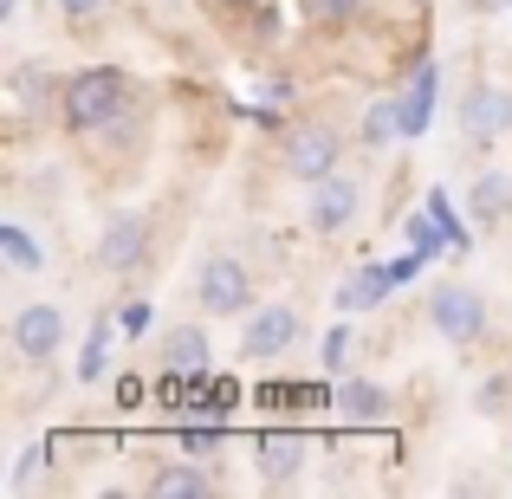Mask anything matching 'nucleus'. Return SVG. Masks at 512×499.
I'll return each instance as SVG.
<instances>
[{
	"instance_id": "1",
	"label": "nucleus",
	"mask_w": 512,
	"mask_h": 499,
	"mask_svg": "<svg viewBox=\"0 0 512 499\" xmlns=\"http://www.w3.org/2000/svg\"><path fill=\"white\" fill-rule=\"evenodd\" d=\"M124 111H130V78L111 72V65H91V72L65 78V91H59L65 130H104V124H117Z\"/></svg>"
},
{
	"instance_id": "2",
	"label": "nucleus",
	"mask_w": 512,
	"mask_h": 499,
	"mask_svg": "<svg viewBox=\"0 0 512 499\" xmlns=\"http://www.w3.org/2000/svg\"><path fill=\"white\" fill-rule=\"evenodd\" d=\"M428 325H435L448 344H480L487 337V299L474 286H435L428 292Z\"/></svg>"
},
{
	"instance_id": "3",
	"label": "nucleus",
	"mask_w": 512,
	"mask_h": 499,
	"mask_svg": "<svg viewBox=\"0 0 512 499\" xmlns=\"http://www.w3.org/2000/svg\"><path fill=\"white\" fill-rule=\"evenodd\" d=\"M195 299L208 305L214 318H240V312L253 305L247 266H240L234 253H208V260H201V273H195Z\"/></svg>"
},
{
	"instance_id": "4",
	"label": "nucleus",
	"mask_w": 512,
	"mask_h": 499,
	"mask_svg": "<svg viewBox=\"0 0 512 499\" xmlns=\"http://www.w3.org/2000/svg\"><path fill=\"white\" fill-rule=\"evenodd\" d=\"M143 253H150V214H111V221L98 227V266L104 273H137Z\"/></svg>"
},
{
	"instance_id": "5",
	"label": "nucleus",
	"mask_w": 512,
	"mask_h": 499,
	"mask_svg": "<svg viewBox=\"0 0 512 499\" xmlns=\"http://www.w3.org/2000/svg\"><path fill=\"white\" fill-rule=\"evenodd\" d=\"M357 208H363V182L357 175H325V182H312L305 227H312V234H338V227L357 221Z\"/></svg>"
},
{
	"instance_id": "6",
	"label": "nucleus",
	"mask_w": 512,
	"mask_h": 499,
	"mask_svg": "<svg viewBox=\"0 0 512 499\" xmlns=\"http://www.w3.org/2000/svg\"><path fill=\"white\" fill-rule=\"evenodd\" d=\"M338 156H344V143H338L331 124H299L286 137V169L299 175V182H325V175H338Z\"/></svg>"
},
{
	"instance_id": "7",
	"label": "nucleus",
	"mask_w": 512,
	"mask_h": 499,
	"mask_svg": "<svg viewBox=\"0 0 512 499\" xmlns=\"http://www.w3.org/2000/svg\"><path fill=\"white\" fill-rule=\"evenodd\" d=\"M7 337H13V350H20L26 363H46L52 350H59V337H65V312L52 299H33V305H20V312H13Z\"/></svg>"
},
{
	"instance_id": "8",
	"label": "nucleus",
	"mask_w": 512,
	"mask_h": 499,
	"mask_svg": "<svg viewBox=\"0 0 512 499\" xmlns=\"http://www.w3.org/2000/svg\"><path fill=\"white\" fill-rule=\"evenodd\" d=\"M506 130H512V91L506 85H467V98H461V137L500 143Z\"/></svg>"
},
{
	"instance_id": "9",
	"label": "nucleus",
	"mask_w": 512,
	"mask_h": 499,
	"mask_svg": "<svg viewBox=\"0 0 512 499\" xmlns=\"http://www.w3.org/2000/svg\"><path fill=\"white\" fill-rule=\"evenodd\" d=\"M253 454H260L266 487H292V480H299V467L312 461V441H305L299 428H273V435L253 441Z\"/></svg>"
},
{
	"instance_id": "10",
	"label": "nucleus",
	"mask_w": 512,
	"mask_h": 499,
	"mask_svg": "<svg viewBox=\"0 0 512 499\" xmlns=\"http://www.w3.org/2000/svg\"><path fill=\"white\" fill-rule=\"evenodd\" d=\"M286 344H299V312L292 305H260V318H247V337H240V357H279Z\"/></svg>"
},
{
	"instance_id": "11",
	"label": "nucleus",
	"mask_w": 512,
	"mask_h": 499,
	"mask_svg": "<svg viewBox=\"0 0 512 499\" xmlns=\"http://www.w3.org/2000/svg\"><path fill=\"white\" fill-rule=\"evenodd\" d=\"M156 357H163L169 376H201L214 350H208V331H201V325H169L163 344H156Z\"/></svg>"
},
{
	"instance_id": "12",
	"label": "nucleus",
	"mask_w": 512,
	"mask_h": 499,
	"mask_svg": "<svg viewBox=\"0 0 512 499\" xmlns=\"http://www.w3.org/2000/svg\"><path fill=\"white\" fill-rule=\"evenodd\" d=\"M467 208H474V221H480V227L506 221V214H512V175L487 169V175H480L474 188H467Z\"/></svg>"
},
{
	"instance_id": "13",
	"label": "nucleus",
	"mask_w": 512,
	"mask_h": 499,
	"mask_svg": "<svg viewBox=\"0 0 512 499\" xmlns=\"http://www.w3.org/2000/svg\"><path fill=\"white\" fill-rule=\"evenodd\" d=\"M383 292H389L383 266H357V273L338 286V312H370V305H383Z\"/></svg>"
},
{
	"instance_id": "14",
	"label": "nucleus",
	"mask_w": 512,
	"mask_h": 499,
	"mask_svg": "<svg viewBox=\"0 0 512 499\" xmlns=\"http://www.w3.org/2000/svg\"><path fill=\"white\" fill-rule=\"evenodd\" d=\"M214 493V474H201V467H163V474L150 480V499H208Z\"/></svg>"
},
{
	"instance_id": "15",
	"label": "nucleus",
	"mask_w": 512,
	"mask_h": 499,
	"mask_svg": "<svg viewBox=\"0 0 512 499\" xmlns=\"http://www.w3.org/2000/svg\"><path fill=\"white\" fill-rule=\"evenodd\" d=\"M338 415L344 422H383L389 415V389L383 383H344L338 389Z\"/></svg>"
},
{
	"instance_id": "16",
	"label": "nucleus",
	"mask_w": 512,
	"mask_h": 499,
	"mask_svg": "<svg viewBox=\"0 0 512 499\" xmlns=\"http://www.w3.org/2000/svg\"><path fill=\"white\" fill-rule=\"evenodd\" d=\"M0 253H7V266H13V273H39V266H46V253H39V240L26 234L20 221H7V227H0Z\"/></svg>"
},
{
	"instance_id": "17",
	"label": "nucleus",
	"mask_w": 512,
	"mask_h": 499,
	"mask_svg": "<svg viewBox=\"0 0 512 499\" xmlns=\"http://www.w3.org/2000/svg\"><path fill=\"white\" fill-rule=\"evenodd\" d=\"M104 350H111V318H91L85 357H78V383H98V376H104Z\"/></svg>"
},
{
	"instance_id": "18",
	"label": "nucleus",
	"mask_w": 512,
	"mask_h": 499,
	"mask_svg": "<svg viewBox=\"0 0 512 499\" xmlns=\"http://www.w3.org/2000/svg\"><path fill=\"white\" fill-rule=\"evenodd\" d=\"M428 85H435V78H422V91L396 104V111H402V137H422V124H428Z\"/></svg>"
},
{
	"instance_id": "19",
	"label": "nucleus",
	"mask_w": 512,
	"mask_h": 499,
	"mask_svg": "<svg viewBox=\"0 0 512 499\" xmlns=\"http://www.w3.org/2000/svg\"><path fill=\"white\" fill-rule=\"evenodd\" d=\"M104 7H111V0H59V13H65V20H98Z\"/></svg>"
},
{
	"instance_id": "20",
	"label": "nucleus",
	"mask_w": 512,
	"mask_h": 499,
	"mask_svg": "<svg viewBox=\"0 0 512 499\" xmlns=\"http://www.w3.org/2000/svg\"><path fill=\"white\" fill-rule=\"evenodd\" d=\"M39 461H46V448H26V454H20V467H13V487H33Z\"/></svg>"
},
{
	"instance_id": "21",
	"label": "nucleus",
	"mask_w": 512,
	"mask_h": 499,
	"mask_svg": "<svg viewBox=\"0 0 512 499\" xmlns=\"http://www.w3.org/2000/svg\"><path fill=\"white\" fill-rule=\"evenodd\" d=\"M214 441H221L214 428H188V435H182V448H188V454H214Z\"/></svg>"
},
{
	"instance_id": "22",
	"label": "nucleus",
	"mask_w": 512,
	"mask_h": 499,
	"mask_svg": "<svg viewBox=\"0 0 512 499\" xmlns=\"http://www.w3.org/2000/svg\"><path fill=\"white\" fill-rule=\"evenodd\" d=\"M363 0H318V13H325V20H344V13H357Z\"/></svg>"
},
{
	"instance_id": "23",
	"label": "nucleus",
	"mask_w": 512,
	"mask_h": 499,
	"mask_svg": "<svg viewBox=\"0 0 512 499\" xmlns=\"http://www.w3.org/2000/svg\"><path fill=\"white\" fill-rule=\"evenodd\" d=\"M143 325H150V305H143V299L124 305V331H143Z\"/></svg>"
},
{
	"instance_id": "24",
	"label": "nucleus",
	"mask_w": 512,
	"mask_h": 499,
	"mask_svg": "<svg viewBox=\"0 0 512 499\" xmlns=\"http://www.w3.org/2000/svg\"><path fill=\"white\" fill-rule=\"evenodd\" d=\"M344 344H350V337L331 331V344H325V363H331V370H344Z\"/></svg>"
},
{
	"instance_id": "25",
	"label": "nucleus",
	"mask_w": 512,
	"mask_h": 499,
	"mask_svg": "<svg viewBox=\"0 0 512 499\" xmlns=\"http://www.w3.org/2000/svg\"><path fill=\"white\" fill-rule=\"evenodd\" d=\"M500 402H506V383H487V389H480V409H487V415L500 409Z\"/></svg>"
},
{
	"instance_id": "26",
	"label": "nucleus",
	"mask_w": 512,
	"mask_h": 499,
	"mask_svg": "<svg viewBox=\"0 0 512 499\" xmlns=\"http://www.w3.org/2000/svg\"><path fill=\"white\" fill-rule=\"evenodd\" d=\"M474 13H512V0H474Z\"/></svg>"
},
{
	"instance_id": "27",
	"label": "nucleus",
	"mask_w": 512,
	"mask_h": 499,
	"mask_svg": "<svg viewBox=\"0 0 512 499\" xmlns=\"http://www.w3.org/2000/svg\"><path fill=\"white\" fill-rule=\"evenodd\" d=\"M13 13H20V0H0V26H7V20H13Z\"/></svg>"
},
{
	"instance_id": "28",
	"label": "nucleus",
	"mask_w": 512,
	"mask_h": 499,
	"mask_svg": "<svg viewBox=\"0 0 512 499\" xmlns=\"http://www.w3.org/2000/svg\"><path fill=\"white\" fill-rule=\"evenodd\" d=\"M227 7H253V0H227Z\"/></svg>"
}]
</instances>
